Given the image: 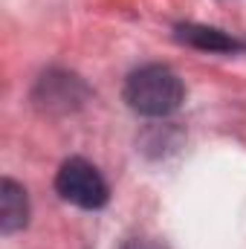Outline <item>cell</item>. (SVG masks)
Returning <instances> with one entry per match:
<instances>
[{
	"label": "cell",
	"mask_w": 246,
	"mask_h": 249,
	"mask_svg": "<svg viewBox=\"0 0 246 249\" xmlns=\"http://www.w3.org/2000/svg\"><path fill=\"white\" fill-rule=\"evenodd\" d=\"M185 99V87L180 75L165 67V64H145L139 70H133L124 81V102L130 110L151 116V119H162L171 116Z\"/></svg>",
	"instance_id": "6da1fadb"
},
{
	"label": "cell",
	"mask_w": 246,
	"mask_h": 249,
	"mask_svg": "<svg viewBox=\"0 0 246 249\" xmlns=\"http://www.w3.org/2000/svg\"><path fill=\"white\" fill-rule=\"evenodd\" d=\"M87 99V87L78 75L64 72V70H50L38 78L35 87V102L38 107L50 110V113H67L75 110L81 102Z\"/></svg>",
	"instance_id": "3957f363"
},
{
	"label": "cell",
	"mask_w": 246,
	"mask_h": 249,
	"mask_svg": "<svg viewBox=\"0 0 246 249\" xmlns=\"http://www.w3.org/2000/svg\"><path fill=\"white\" fill-rule=\"evenodd\" d=\"M177 38L191 44V47H200V50H209V53H232V50H241V41H235L232 35L214 29V26H197V23H185L177 26Z\"/></svg>",
	"instance_id": "5b68a950"
},
{
	"label": "cell",
	"mask_w": 246,
	"mask_h": 249,
	"mask_svg": "<svg viewBox=\"0 0 246 249\" xmlns=\"http://www.w3.org/2000/svg\"><path fill=\"white\" fill-rule=\"evenodd\" d=\"M122 249H162V247L154 244L151 238H130V241H124Z\"/></svg>",
	"instance_id": "8992f818"
},
{
	"label": "cell",
	"mask_w": 246,
	"mask_h": 249,
	"mask_svg": "<svg viewBox=\"0 0 246 249\" xmlns=\"http://www.w3.org/2000/svg\"><path fill=\"white\" fill-rule=\"evenodd\" d=\"M55 188L67 203L78 209H102L110 200V188L105 183V177L99 174V168L81 157L61 162L55 174Z\"/></svg>",
	"instance_id": "7a4b0ae2"
},
{
	"label": "cell",
	"mask_w": 246,
	"mask_h": 249,
	"mask_svg": "<svg viewBox=\"0 0 246 249\" xmlns=\"http://www.w3.org/2000/svg\"><path fill=\"white\" fill-rule=\"evenodd\" d=\"M29 223V200L23 186H18L15 180H3L0 183V232L12 235L18 229H23Z\"/></svg>",
	"instance_id": "277c9868"
}]
</instances>
